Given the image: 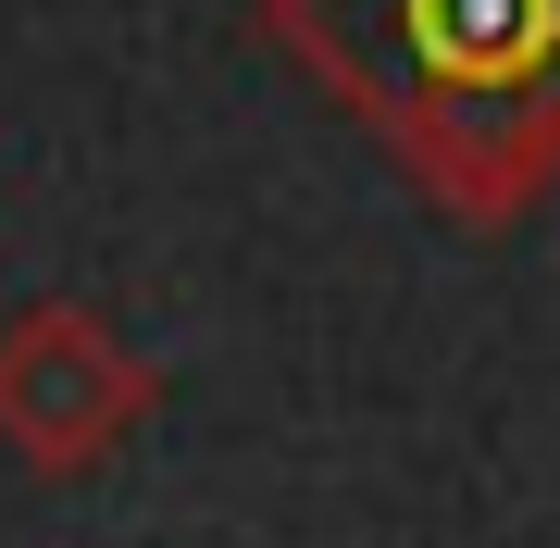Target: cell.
Returning a JSON list of instances; mask_svg holds the SVG:
<instances>
[{
	"mask_svg": "<svg viewBox=\"0 0 560 548\" xmlns=\"http://www.w3.org/2000/svg\"><path fill=\"white\" fill-rule=\"evenodd\" d=\"M261 38L474 237L560 187V0H261Z\"/></svg>",
	"mask_w": 560,
	"mask_h": 548,
	"instance_id": "6da1fadb",
	"label": "cell"
},
{
	"mask_svg": "<svg viewBox=\"0 0 560 548\" xmlns=\"http://www.w3.org/2000/svg\"><path fill=\"white\" fill-rule=\"evenodd\" d=\"M162 411V362L88 300H38L0 325V448L25 474H101Z\"/></svg>",
	"mask_w": 560,
	"mask_h": 548,
	"instance_id": "7a4b0ae2",
	"label": "cell"
}]
</instances>
